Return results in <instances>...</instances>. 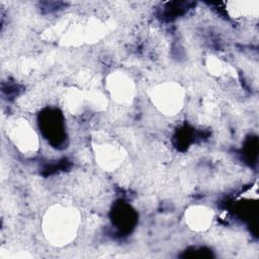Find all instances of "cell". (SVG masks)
<instances>
[{
    "label": "cell",
    "instance_id": "1",
    "mask_svg": "<svg viewBox=\"0 0 259 259\" xmlns=\"http://www.w3.org/2000/svg\"><path fill=\"white\" fill-rule=\"evenodd\" d=\"M80 219L72 207L55 205L51 207L42 222V231L47 240L55 246L70 244L77 236Z\"/></svg>",
    "mask_w": 259,
    "mask_h": 259
},
{
    "label": "cell",
    "instance_id": "2",
    "mask_svg": "<svg viewBox=\"0 0 259 259\" xmlns=\"http://www.w3.org/2000/svg\"><path fill=\"white\" fill-rule=\"evenodd\" d=\"M151 99L160 112L166 115H175L183 106L184 91L179 84L166 82L152 89Z\"/></svg>",
    "mask_w": 259,
    "mask_h": 259
},
{
    "label": "cell",
    "instance_id": "3",
    "mask_svg": "<svg viewBox=\"0 0 259 259\" xmlns=\"http://www.w3.org/2000/svg\"><path fill=\"white\" fill-rule=\"evenodd\" d=\"M7 134L13 145L25 155H32L38 149V137L25 119L12 120L9 123Z\"/></svg>",
    "mask_w": 259,
    "mask_h": 259
},
{
    "label": "cell",
    "instance_id": "4",
    "mask_svg": "<svg viewBox=\"0 0 259 259\" xmlns=\"http://www.w3.org/2000/svg\"><path fill=\"white\" fill-rule=\"evenodd\" d=\"M106 87L112 99L119 104L128 105L135 97V85L131 78L123 73L116 72L109 75Z\"/></svg>",
    "mask_w": 259,
    "mask_h": 259
},
{
    "label": "cell",
    "instance_id": "5",
    "mask_svg": "<svg viewBox=\"0 0 259 259\" xmlns=\"http://www.w3.org/2000/svg\"><path fill=\"white\" fill-rule=\"evenodd\" d=\"M212 220L213 211L205 205H192L185 211V223L192 231L207 230L211 226Z\"/></svg>",
    "mask_w": 259,
    "mask_h": 259
},
{
    "label": "cell",
    "instance_id": "6",
    "mask_svg": "<svg viewBox=\"0 0 259 259\" xmlns=\"http://www.w3.org/2000/svg\"><path fill=\"white\" fill-rule=\"evenodd\" d=\"M96 159L100 166L106 170H114L123 159L121 148L111 143H102L96 148Z\"/></svg>",
    "mask_w": 259,
    "mask_h": 259
}]
</instances>
